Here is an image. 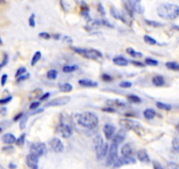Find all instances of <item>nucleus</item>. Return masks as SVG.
Returning <instances> with one entry per match:
<instances>
[{
  "label": "nucleus",
  "instance_id": "f257e3e1",
  "mask_svg": "<svg viewBox=\"0 0 179 169\" xmlns=\"http://www.w3.org/2000/svg\"><path fill=\"white\" fill-rule=\"evenodd\" d=\"M77 122L86 129L92 130L98 127L99 120L97 115L92 112H84L82 114H77L75 115Z\"/></svg>",
  "mask_w": 179,
  "mask_h": 169
},
{
  "label": "nucleus",
  "instance_id": "f03ea898",
  "mask_svg": "<svg viewBox=\"0 0 179 169\" xmlns=\"http://www.w3.org/2000/svg\"><path fill=\"white\" fill-rule=\"evenodd\" d=\"M157 14L160 18L167 20H174L179 17V5L165 3L157 7Z\"/></svg>",
  "mask_w": 179,
  "mask_h": 169
},
{
  "label": "nucleus",
  "instance_id": "7ed1b4c3",
  "mask_svg": "<svg viewBox=\"0 0 179 169\" xmlns=\"http://www.w3.org/2000/svg\"><path fill=\"white\" fill-rule=\"evenodd\" d=\"M120 124L123 127V128H125L126 130L134 131L137 135H141L144 131L142 125L139 122H137L135 120H133V119H127V118L121 119L120 121Z\"/></svg>",
  "mask_w": 179,
  "mask_h": 169
},
{
  "label": "nucleus",
  "instance_id": "20e7f679",
  "mask_svg": "<svg viewBox=\"0 0 179 169\" xmlns=\"http://www.w3.org/2000/svg\"><path fill=\"white\" fill-rule=\"evenodd\" d=\"M73 50L81 55L82 56L88 58V59H92V60H98L102 57L101 52H99L97 49H82V48H73Z\"/></svg>",
  "mask_w": 179,
  "mask_h": 169
},
{
  "label": "nucleus",
  "instance_id": "39448f33",
  "mask_svg": "<svg viewBox=\"0 0 179 169\" xmlns=\"http://www.w3.org/2000/svg\"><path fill=\"white\" fill-rule=\"evenodd\" d=\"M118 145L116 143H113L109 146V151L107 153V159H106V166H113L118 159Z\"/></svg>",
  "mask_w": 179,
  "mask_h": 169
},
{
  "label": "nucleus",
  "instance_id": "423d86ee",
  "mask_svg": "<svg viewBox=\"0 0 179 169\" xmlns=\"http://www.w3.org/2000/svg\"><path fill=\"white\" fill-rule=\"evenodd\" d=\"M30 153L40 157L47 154L48 148L44 143H33L30 145Z\"/></svg>",
  "mask_w": 179,
  "mask_h": 169
},
{
  "label": "nucleus",
  "instance_id": "0eeeda50",
  "mask_svg": "<svg viewBox=\"0 0 179 169\" xmlns=\"http://www.w3.org/2000/svg\"><path fill=\"white\" fill-rule=\"evenodd\" d=\"M57 132L64 138H69L72 136L73 134V129L72 127L66 123L64 122H61L60 123V125L57 127Z\"/></svg>",
  "mask_w": 179,
  "mask_h": 169
},
{
  "label": "nucleus",
  "instance_id": "6e6552de",
  "mask_svg": "<svg viewBox=\"0 0 179 169\" xmlns=\"http://www.w3.org/2000/svg\"><path fill=\"white\" fill-rule=\"evenodd\" d=\"M136 163V159L133 157V155H129V156H122L120 158H118L117 160L115 161V163L113 165V167H120L122 166L125 165H130V164H135Z\"/></svg>",
  "mask_w": 179,
  "mask_h": 169
},
{
  "label": "nucleus",
  "instance_id": "1a4fd4ad",
  "mask_svg": "<svg viewBox=\"0 0 179 169\" xmlns=\"http://www.w3.org/2000/svg\"><path fill=\"white\" fill-rule=\"evenodd\" d=\"M50 149L55 153H61L64 151V144L61 141V139L57 137H54L49 141Z\"/></svg>",
  "mask_w": 179,
  "mask_h": 169
},
{
  "label": "nucleus",
  "instance_id": "9d476101",
  "mask_svg": "<svg viewBox=\"0 0 179 169\" xmlns=\"http://www.w3.org/2000/svg\"><path fill=\"white\" fill-rule=\"evenodd\" d=\"M128 5L131 7V9L139 14H143L145 12V9L143 5H141V0H127Z\"/></svg>",
  "mask_w": 179,
  "mask_h": 169
},
{
  "label": "nucleus",
  "instance_id": "9b49d317",
  "mask_svg": "<svg viewBox=\"0 0 179 169\" xmlns=\"http://www.w3.org/2000/svg\"><path fill=\"white\" fill-rule=\"evenodd\" d=\"M70 100V97H61V98H56L52 100H50L49 102H48V104L46 105L47 107H59V106H63L68 104Z\"/></svg>",
  "mask_w": 179,
  "mask_h": 169
},
{
  "label": "nucleus",
  "instance_id": "f8f14e48",
  "mask_svg": "<svg viewBox=\"0 0 179 169\" xmlns=\"http://www.w3.org/2000/svg\"><path fill=\"white\" fill-rule=\"evenodd\" d=\"M39 156H37L34 153H30L27 156V165L28 167L32 168V169H37L39 167L38 164H39Z\"/></svg>",
  "mask_w": 179,
  "mask_h": 169
},
{
  "label": "nucleus",
  "instance_id": "ddd939ff",
  "mask_svg": "<svg viewBox=\"0 0 179 169\" xmlns=\"http://www.w3.org/2000/svg\"><path fill=\"white\" fill-rule=\"evenodd\" d=\"M111 16H113L114 19H120V20H121L122 22H124V23H128V20H127V19H126V15L130 16L129 14H126V12H120V11H119V10H118L117 8H115V7H111ZM130 17H131V16H130Z\"/></svg>",
  "mask_w": 179,
  "mask_h": 169
},
{
  "label": "nucleus",
  "instance_id": "4468645a",
  "mask_svg": "<svg viewBox=\"0 0 179 169\" xmlns=\"http://www.w3.org/2000/svg\"><path fill=\"white\" fill-rule=\"evenodd\" d=\"M104 139L102 137L101 135H97L95 137H94V140H93V147H94V150H95V153H96V155H98L102 147L104 146Z\"/></svg>",
  "mask_w": 179,
  "mask_h": 169
},
{
  "label": "nucleus",
  "instance_id": "2eb2a0df",
  "mask_svg": "<svg viewBox=\"0 0 179 169\" xmlns=\"http://www.w3.org/2000/svg\"><path fill=\"white\" fill-rule=\"evenodd\" d=\"M115 131H116L115 127L113 124H109V123L105 124L104 126V129H103L105 137L108 140H110L111 138H113V135L115 133Z\"/></svg>",
  "mask_w": 179,
  "mask_h": 169
},
{
  "label": "nucleus",
  "instance_id": "dca6fc26",
  "mask_svg": "<svg viewBox=\"0 0 179 169\" xmlns=\"http://www.w3.org/2000/svg\"><path fill=\"white\" fill-rule=\"evenodd\" d=\"M125 138H126V131H125V130L121 129L114 135V137H113V142L116 143L117 144H120L123 143Z\"/></svg>",
  "mask_w": 179,
  "mask_h": 169
},
{
  "label": "nucleus",
  "instance_id": "f3484780",
  "mask_svg": "<svg viewBox=\"0 0 179 169\" xmlns=\"http://www.w3.org/2000/svg\"><path fill=\"white\" fill-rule=\"evenodd\" d=\"M1 140H2L3 143H5V144H12L16 143L17 138H16V137H15L13 134H12V133H6V134H5V135L2 136Z\"/></svg>",
  "mask_w": 179,
  "mask_h": 169
},
{
  "label": "nucleus",
  "instance_id": "a211bd4d",
  "mask_svg": "<svg viewBox=\"0 0 179 169\" xmlns=\"http://www.w3.org/2000/svg\"><path fill=\"white\" fill-rule=\"evenodd\" d=\"M137 158L141 162H143V163H148L150 161L148 154L147 151L144 149H141L137 153Z\"/></svg>",
  "mask_w": 179,
  "mask_h": 169
},
{
  "label": "nucleus",
  "instance_id": "6ab92c4d",
  "mask_svg": "<svg viewBox=\"0 0 179 169\" xmlns=\"http://www.w3.org/2000/svg\"><path fill=\"white\" fill-rule=\"evenodd\" d=\"M78 83L82 87H97L98 86V82L90 79H80Z\"/></svg>",
  "mask_w": 179,
  "mask_h": 169
},
{
  "label": "nucleus",
  "instance_id": "aec40b11",
  "mask_svg": "<svg viewBox=\"0 0 179 169\" xmlns=\"http://www.w3.org/2000/svg\"><path fill=\"white\" fill-rule=\"evenodd\" d=\"M106 104L111 108H124L126 106V103L120 100H108L106 101Z\"/></svg>",
  "mask_w": 179,
  "mask_h": 169
},
{
  "label": "nucleus",
  "instance_id": "412c9836",
  "mask_svg": "<svg viewBox=\"0 0 179 169\" xmlns=\"http://www.w3.org/2000/svg\"><path fill=\"white\" fill-rule=\"evenodd\" d=\"M113 63L118 66H122V67H125V66H127L128 65V60L126 59L125 57L123 56H116L113 58Z\"/></svg>",
  "mask_w": 179,
  "mask_h": 169
},
{
  "label": "nucleus",
  "instance_id": "4be33fe9",
  "mask_svg": "<svg viewBox=\"0 0 179 169\" xmlns=\"http://www.w3.org/2000/svg\"><path fill=\"white\" fill-rule=\"evenodd\" d=\"M108 151H109V144L107 143H105L104 146L102 147V149L100 151V153L97 155L98 160H102L105 157H106L107 153H108Z\"/></svg>",
  "mask_w": 179,
  "mask_h": 169
},
{
  "label": "nucleus",
  "instance_id": "5701e85b",
  "mask_svg": "<svg viewBox=\"0 0 179 169\" xmlns=\"http://www.w3.org/2000/svg\"><path fill=\"white\" fill-rule=\"evenodd\" d=\"M133 148L131 146L130 144H126L125 145H123V147L121 148V154L123 156H129V155H133Z\"/></svg>",
  "mask_w": 179,
  "mask_h": 169
},
{
  "label": "nucleus",
  "instance_id": "b1692460",
  "mask_svg": "<svg viewBox=\"0 0 179 169\" xmlns=\"http://www.w3.org/2000/svg\"><path fill=\"white\" fill-rule=\"evenodd\" d=\"M72 89H73V87H72V84H70V83H63V84H59V90L62 93L71 92Z\"/></svg>",
  "mask_w": 179,
  "mask_h": 169
},
{
  "label": "nucleus",
  "instance_id": "393cba45",
  "mask_svg": "<svg viewBox=\"0 0 179 169\" xmlns=\"http://www.w3.org/2000/svg\"><path fill=\"white\" fill-rule=\"evenodd\" d=\"M152 82L155 87H162L164 84L165 80H164V78L163 76H155V77L153 78Z\"/></svg>",
  "mask_w": 179,
  "mask_h": 169
},
{
  "label": "nucleus",
  "instance_id": "a878e982",
  "mask_svg": "<svg viewBox=\"0 0 179 169\" xmlns=\"http://www.w3.org/2000/svg\"><path fill=\"white\" fill-rule=\"evenodd\" d=\"M144 117L148 120H152L153 118H154V116L156 115V113L154 109H147L146 110H144L143 112Z\"/></svg>",
  "mask_w": 179,
  "mask_h": 169
},
{
  "label": "nucleus",
  "instance_id": "bb28decb",
  "mask_svg": "<svg viewBox=\"0 0 179 169\" xmlns=\"http://www.w3.org/2000/svg\"><path fill=\"white\" fill-rule=\"evenodd\" d=\"M126 53L131 56L132 57H135V58H141L143 56V54L141 52H138V51H135L132 48H127L126 49Z\"/></svg>",
  "mask_w": 179,
  "mask_h": 169
},
{
  "label": "nucleus",
  "instance_id": "cd10ccee",
  "mask_svg": "<svg viewBox=\"0 0 179 169\" xmlns=\"http://www.w3.org/2000/svg\"><path fill=\"white\" fill-rule=\"evenodd\" d=\"M29 114L28 115H23V116L21 117V119L19 120V127L21 130H24L27 126V119L29 117Z\"/></svg>",
  "mask_w": 179,
  "mask_h": 169
},
{
  "label": "nucleus",
  "instance_id": "c85d7f7f",
  "mask_svg": "<svg viewBox=\"0 0 179 169\" xmlns=\"http://www.w3.org/2000/svg\"><path fill=\"white\" fill-rule=\"evenodd\" d=\"M78 69L77 65H65L62 68L63 72L65 73H70V72H74Z\"/></svg>",
  "mask_w": 179,
  "mask_h": 169
},
{
  "label": "nucleus",
  "instance_id": "c756f323",
  "mask_svg": "<svg viewBox=\"0 0 179 169\" xmlns=\"http://www.w3.org/2000/svg\"><path fill=\"white\" fill-rule=\"evenodd\" d=\"M166 67L171 71H179V65L175 62H168L166 63Z\"/></svg>",
  "mask_w": 179,
  "mask_h": 169
},
{
  "label": "nucleus",
  "instance_id": "7c9ffc66",
  "mask_svg": "<svg viewBox=\"0 0 179 169\" xmlns=\"http://www.w3.org/2000/svg\"><path fill=\"white\" fill-rule=\"evenodd\" d=\"M40 58H41V52H40V51L35 52V54L33 55V56L32 58V61H31V65L34 66L36 63L40 61Z\"/></svg>",
  "mask_w": 179,
  "mask_h": 169
},
{
  "label": "nucleus",
  "instance_id": "2f4dec72",
  "mask_svg": "<svg viewBox=\"0 0 179 169\" xmlns=\"http://www.w3.org/2000/svg\"><path fill=\"white\" fill-rule=\"evenodd\" d=\"M145 22H146V24H148L150 27H163V23L157 22V21H154V20L145 19Z\"/></svg>",
  "mask_w": 179,
  "mask_h": 169
},
{
  "label": "nucleus",
  "instance_id": "473e14b6",
  "mask_svg": "<svg viewBox=\"0 0 179 169\" xmlns=\"http://www.w3.org/2000/svg\"><path fill=\"white\" fill-rule=\"evenodd\" d=\"M57 76H58V71H57L56 70H55V69L49 70V71H48V73H47L48 78H49V79H51V80L55 79V78H57Z\"/></svg>",
  "mask_w": 179,
  "mask_h": 169
},
{
  "label": "nucleus",
  "instance_id": "72a5a7b5",
  "mask_svg": "<svg viewBox=\"0 0 179 169\" xmlns=\"http://www.w3.org/2000/svg\"><path fill=\"white\" fill-rule=\"evenodd\" d=\"M156 106H157V108L160 109H163V110H166V111H169L171 109V106L169 105V104H165V103H163V102H156Z\"/></svg>",
  "mask_w": 179,
  "mask_h": 169
},
{
  "label": "nucleus",
  "instance_id": "f704fd0d",
  "mask_svg": "<svg viewBox=\"0 0 179 169\" xmlns=\"http://www.w3.org/2000/svg\"><path fill=\"white\" fill-rule=\"evenodd\" d=\"M26 136H27V134H26V133H23V134H22V135L16 140V144H17V146L22 147V146L24 145L25 141H26Z\"/></svg>",
  "mask_w": 179,
  "mask_h": 169
},
{
  "label": "nucleus",
  "instance_id": "c9c22d12",
  "mask_svg": "<svg viewBox=\"0 0 179 169\" xmlns=\"http://www.w3.org/2000/svg\"><path fill=\"white\" fill-rule=\"evenodd\" d=\"M128 99V100H130L131 102L133 103H140L141 101V98L137 95H134V94H130V95H127L126 97Z\"/></svg>",
  "mask_w": 179,
  "mask_h": 169
},
{
  "label": "nucleus",
  "instance_id": "e433bc0d",
  "mask_svg": "<svg viewBox=\"0 0 179 169\" xmlns=\"http://www.w3.org/2000/svg\"><path fill=\"white\" fill-rule=\"evenodd\" d=\"M143 39H144V41H145L146 43L149 44V45H155L156 43H157V41H156V40H154V38H152V37L149 36V35H145Z\"/></svg>",
  "mask_w": 179,
  "mask_h": 169
},
{
  "label": "nucleus",
  "instance_id": "4c0bfd02",
  "mask_svg": "<svg viewBox=\"0 0 179 169\" xmlns=\"http://www.w3.org/2000/svg\"><path fill=\"white\" fill-rule=\"evenodd\" d=\"M172 147L174 151L176 153H179V138L178 137H174L172 140Z\"/></svg>",
  "mask_w": 179,
  "mask_h": 169
},
{
  "label": "nucleus",
  "instance_id": "58836bf2",
  "mask_svg": "<svg viewBox=\"0 0 179 169\" xmlns=\"http://www.w3.org/2000/svg\"><path fill=\"white\" fill-rule=\"evenodd\" d=\"M145 63H146V65H150V66H157L158 65V62L154 59H152V58H147L145 60Z\"/></svg>",
  "mask_w": 179,
  "mask_h": 169
},
{
  "label": "nucleus",
  "instance_id": "ea45409f",
  "mask_svg": "<svg viewBox=\"0 0 179 169\" xmlns=\"http://www.w3.org/2000/svg\"><path fill=\"white\" fill-rule=\"evenodd\" d=\"M8 62H9V56H8L7 54H5V55H4L3 61H2L1 63H0V70L3 69L5 66H6V65H7V63H8Z\"/></svg>",
  "mask_w": 179,
  "mask_h": 169
},
{
  "label": "nucleus",
  "instance_id": "a19ab883",
  "mask_svg": "<svg viewBox=\"0 0 179 169\" xmlns=\"http://www.w3.org/2000/svg\"><path fill=\"white\" fill-rule=\"evenodd\" d=\"M61 40L63 42H65V43H68V44H70L73 42V39L70 36H68V35H62L61 37Z\"/></svg>",
  "mask_w": 179,
  "mask_h": 169
},
{
  "label": "nucleus",
  "instance_id": "79ce46f5",
  "mask_svg": "<svg viewBox=\"0 0 179 169\" xmlns=\"http://www.w3.org/2000/svg\"><path fill=\"white\" fill-rule=\"evenodd\" d=\"M2 151L5 153L10 154V153L14 152V148L12 146H11V144H8V146H5V147L2 148Z\"/></svg>",
  "mask_w": 179,
  "mask_h": 169
},
{
  "label": "nucleus",
  "instance_id": "37998d69",
  "mask_svg": "<svg viewBox=\"0 0 179 169\" xmlns=\"http://www.w3.org/2000/svg\"><path fill=\"white\" fill-rule=\"evenodd\" d=\"M25 73H27V68H25V67H20V68H18V71H16L15 78H18V77H19V76H21V75L25 74Z\"/></svg>",
  "mask_w": 179,
  "mask_h": 169
},
{
  "label": "nucleus",
  "instance_id": "c03bdc74",
  "mask_svg": "<svg viewBox=\"0 0 179 169\" xmlns=\"http://www.w3.org/2000/svg\"><path fill=\"white\" fill-rule=\"evenodd\" d=\"M133 86V83L129 81H123L120 84V87L121 88H130Z\"/></svg>",
  "mask_w": 179,
  "mask_h": 169
},
{
  "label": "nucleus",
  "instance_id": "a18cd8bd",
  "mask_svg": "<svg viewBox=\"0 0 179 169\" xmlns=\"http://www.w3.org/2000/svg\"><path fill=\"white\" fill-rule=\"evenodd\" d=\"M28 22H29V26L31 27H34L36 23H35V14H32L30 17H29V19H28Z\"/></svg>",
  "mask_w": 179,
  "mask_h": 169
},
{
  "label": "nucleus",
  "instance_id": "49530a36",
  "mask_svg": "<svg viewBox=\"0 0 179 169\" xmlns=\"http://www.w3.org/2000/svg\"><path fill=\"white\" fill-rule=\"evenodd\" d=\"M30 78V74L29 73H25V74H23V75H21V76H19V77H18L17 78V82H22V81H25V80H27V79H28Z\"/></svg>",
  "mask_w": 179,
  "mask_h": 169
},
{
  "label": "nucleus",
  "instance_id": "de8ad7c7",
  "mask_svg": "<svg viewBox=\"0 0 179 169\" xmlns=\"http://www.w3.org/2000/svg\"><path fill=\"white\" fill-rule=\"evenodd\" d=\"M12 100V96H8L3 99H0V105H5L7 103H9L11 100Z\"/></svg>",
  "mask_w": 179,
  "mask_h": 169
},
{
  "label": "nucleus",
  "instance_id": "09e8293b",
  "mask_svg": "<svg viewBox=\"0 0 179 169\" xmlns=\"http://www.w3.org/2000/svg\"><path fill=\"white\" fill-rule=\"evenodd\" d=\"M99 23L100 25H103V26H105V27H111L113 28V25H111L108 20L106 19H100L99 20Z\"/></svg>",
  "mask_w": 179,
  "mask_h": 169
},
{
  "label": "nucleus",
  "instance_id": "8fccbe9b",
  "mask_svg": "<svg viewBox=\"0 0 179 169\" xmlns=\"http://www.w3.org/2000/svg\"><path fill=\"white\" fill-rule=\"evenodd\" d=\"M7 79H8V75H7V74H3L2 77H1V80H0L2 87H5V84H6V82H7Z\"/></svg>",
  "mask_w": 179,
  "mask_h": 169
},
{
  "label": "nucleus",
  "instance_id": "3c124183",
  "mask_svg": "<svg viewBox=\"0 0 179 169\" xmlns=\"http://www.w3.org/2000/svg\"><path fill=\"white\" fill-rule=\"evenodd\" d=\"M39 36H40V38H43V39H45V40H48V39H50V38H51V35H50L49 34L46 33V32H42V33H40V34H39Z\"/></svg>",
  "mask_w": 179,
  "mask_h": 169
},
{
  "label": "nucleus",
  "instance_id": "603ef678",
  "mask_svg": "<svg viewBox=\"0 0 179 169\" xmlns=\"http://www.w3.org/2000/svg\"><path fill=\"white\" fill-rule=\"evenodd\" d=\"M98 11L99 12V13L101 15H105V8H104L102 4H98Z\"/></svg>",
  "mask_w": 179,
  "mask_h": 169
},
{
  "label": "nucleus",
  "instance_id": "864d4df0",
  "mask_svg": "<svg viewBox=\"0 0 179 169\" xmlns=\"http://www.w3.org/2000/svg\"><path fill=\"white\" fill-rule=\"evenodd\" d=\"M39 106H40V102L39 101H34V102H33L31 105H30V109H38L39 108Z\"/></svg>",
  "mask_w": 179,
  "mask_h": 169
},
{
  "label": "nucleus",
  "instance_id": "5fc2aeb1",
  "mask_svg": "<svg viewBox=\"0 0 179 169\" xmlns=\"http://www.w3.org/2000/svg\"><path fill=\"white\" fill-rule=\"evenodd\" d=\"M102 79H103L104 81L109 82V81L113 80V78H111V77L110 75H108V74H104V75L102 76Z\"/></svg>",
  "mask_w": 179,
  "mask_h": 169
},
{
  "label": "nucleus",
  "instance_id": "6e6d98bb",
  "mask_svg": "<svg viewBox=\"0 0 179 169\" xmlns=\"http://www.w3.org/2000/svg\"><path fill=\"white\" fill-rule=\"evenodd\" d=\"M132 63L133 65H135V66H139V67H144L145 65L141 62H136V61H132Z\"/></svg>",
  "mask_w": 179,
  "mask_h": 169
},
{
  "label": "nucleus",
  "instance_id": "4d7b16f0",
  "mask_svg": "<svg viewBox=\"0 0 179 169\" xmlns=\"http://www.w3.org/2000/svg\"><path fill=\"white\" fill-rule=\"evenodd\" d=\"M23 113H18V114H17L15 116H14V118H13V121L14 122H17V121H18V120H20L21 119V117L23 116Z\"/></svg>",
  "mask_w": 179,
  "mask_h": 169
},
{
  "label": "nucleus",
  "instance_id": "13d9d810",
  "mask_svg": "<svg viewBox=\"0 0 179 169\" xmlns=\"http://www.w3.org/2000/svg\"><path fill=\"white\" fill-rule=\"evenodd\" d=\"M50 96V93H44L41 97H40V100H46L47 99H49V97Z\"/></svg>",
  "mask_w": 179,
  "mask_h": 169
},
{
  "label": "nucleus",
  "instance_id": "bf43d9fd",
  "mask_svg": "<svg viewBox=\"0 0 179 169\" xmlns=\"http://www.w3.org/2000/svg\"><path fill=\"white\" fill-rule=\"evenodd\" d=\"M7 114V109L3 107L1 109H0V115H6Z\"/></svg>",
  "mask_w": 179,
  "mask_h": 169
},
{
  "label": "nucleus",
  "instance_id": "052dcab7",
  "mask_svg": "<svg viewBox=\"0 0 179 169\" xmlns=\"http://www.w3.org/2000/svg\"><path fill=\"white\" fill-rule=\"evenodd\" d=\"M103 111H106V112H115V109L111 107H109L108 109H103Z\"/></svg>",
  "mask_w": 179,
  "mask_h": 169
},
{
  "label": "nucleus",
  "instance_id": "680f3d73",
  "mask_svg": "<svg viewBox=\"0 0 179 169\" xmlns=\"http://www.w3.org/2000/svg\"><path fill=\"white\" fill-rule=\"evenodd\" d=\"M8 166H9V168H17V166L13 163H10Z\"/></svg>",
  "mask_w": 179,
  "mask_h": 169
},
{
  "label": "nucleus",
  "instance_id": "e2e57ef3",
  "mask_svg": "<svg viewBox=\"0 0 179 169\" xmlns=\"http://www.w3.org/2000/svg\"><path fill=\"white\" fill-rule=\"evenodd\" d=\"M6 2V0H0V4H5Z\"/></svg>",
  "mask_w": 179,
  "mask_h": 169
},
{
  "label": "nucleus",
  "instance_id": "0e129e2a",
  "mask_svg": "<svg viewBox=\"0 0 179 169\" xmlns=\"http://www.w3.org/2000/svg\"><path fill=\"white\" fill-rule=\"evenodd\" d=\"M0 45H3V40H2L1 36H0Z\"/></svg>",
  "mask_w": 179,
  "mask_h": 169
},
{
  "label": "nucleus",
  "instance_id": "69168bd1",
  "mask_svg": "<svg viewBox=\"0 0 179 169\" xmlns=\"http://www.w3.org/2000/svg\"><path fill=\"white\" fill-rule=\"evenodd\" d=\"M176 130H177V131H178V133H179V123L176 125Z\"/></svg>",
  "mask_w": 179,
  "mask_h": 169
},
{
  "label": "nucleus",
  "instance_id": "338daca9",
  "mask_svg": "<svg viewBox=\"0 0 179 169\" xmlns=\"http://www.w3.org/2000/svg\"><path fill=\"white\" fill-rule=\"evenodd\" d=\"M173 27H175L176 29H178V30H179V27H176V26H174Z\"/></svg>",
  "mask_w": 179,
  "mask_h": 169
},
{
  "label": "nucleus",
  "instance_id": "774afa93",
  "mask_svg": "<svg viewBox=\"0 0 179 169\" xmlns=\"http://www.w3.org/2000/svg\"><path fill=\"white\" fill-rule=\"evenodd\" d=\"M2 131H3V129L1 128V127H0V133H1Z\"/></svg>",
  "mask_w": 179,
  "mask_h": 169
}]
</instances>
